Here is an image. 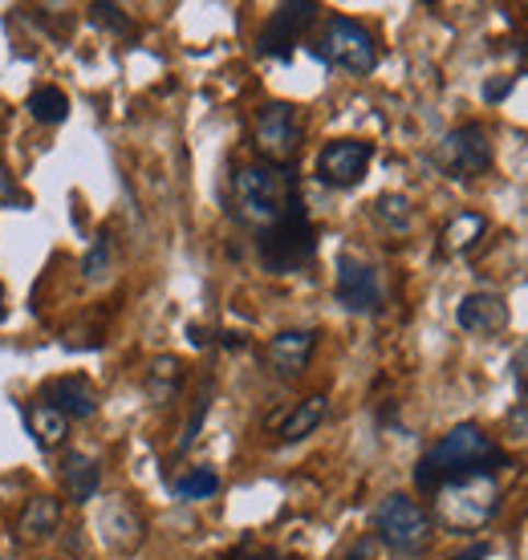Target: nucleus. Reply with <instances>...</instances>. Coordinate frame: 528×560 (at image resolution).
I'll use <instances>...</instances> for the list:
<instances>
[{
	"label": "nucleus",
	"mask_w": 528,
	"mask_h": 560,
	"mask_svg": "<svg viewBox=\"0 0 528 560\" xmlns=\"http://www.w3.org/2000/svg\"><path fill=\"white\" fill-rule=\"evenodd\" d=\"M232 208H237L240 224H249L261 236L268 228H277L289 211L301 208L297 175L289 167H273V163H244L232 175Z\"/></svg>",
	"instance_id": "1"
},
{
	"label": "nucleus",
	"mask_w": 528,
	"mask_h": 560,
	"mask_svg": "<svg viewBox=\"0 0 528 560\" xmlns=\"http://www.w3.org/2000/svg\"><path fill=\"white\" fill-rule=\"evenodd\" d=\"M504 463H508V455L492 443V434H484L475 422H459L418 459L415 483L423 491H435L459 476H480L487 467H504Z\"/></svg>",
	"instance_id": "2"
},
{
	"label": "nucleus",
	"mask_w": 528,
	"mask_h": 560,
	"mask_svg": "<svg viewBox=\"0 0 528 560\" xmlns=\"http://www.w3.org/2000/svg\"><path fill=\"white\" fill-rule=\"evenodd\" d=\"M501 512V488L496 479L480 471V476H459L444 488H435V520L447 533L472 536L487 528Z\"/></svg>",
	"instance_id": "3"
},
{
	"label": "nucleus",
	"mask_w": 528,
	"mask_h": 560,
	"mask_svg": "<svg viewBox=\"0 0 528 560\" xmlns=\"http://www.w3.org/2000/svg\"><path fill=\"white\" fill-rule=\"evenodd\" d=\"M432 533L435 524L427 516V508H418L411 495H387L375 508V536L399 557H418L432 545Z\"/></svg>",
	"instance_id": "4"
},
{
	"label": "nucleus",
	"mask_w": 528,
	"mask_h": 560,
	"mask_svg": "<svg viewBox=\"0 0 528 560\" xmlns=\"http://www.w3.org/2000/svg\"><path fill=\"white\" fill-rule=\"evenodd\" d=\"M313 54L325 61V66H334V70H346V73H375L378 66V42L375 33L358 21H349V16H330L325 25H321V37L313 45Z\"/></svg>",
	"instance_id": "5"
},
{
	"label": "nucleus",
	"mask_w": 528,
	"mask_h": 560,
	"mask_svg": "<svg viewBox=\"0 0 528 560\" xmlns=\"http://www.w3.org/2000/svg\"><path fill=\"white\" fill-rule=\"evenodd\" d=\"M256 253H261V265L268 272H297V268H306L318 253V232L309 224L306 215V203L297 211H289L277 228H268L256 236Z\"/></svg>",
	"instance_id": "6"
},
{
	"label": "nucleus",
	"mask_w": 528,
	"mask_h": 560,
	"mask_svg": "<svg viewBox=\"0 0 528 560\" xmlns=\"http://www.w3.org/2000/svg\"><path fill=\"white\" fill-rule=\"evenodd\" d=\"M252 147L261 151V163L289 167L292 154L301 151V118H297V110L285 106V102H268L264 110H256Z\"/></svg>",
	"instance_id": "7"
},
{
	"label": "nucleus",
	"mask_w": 528,
	"mask_h": 560,
	"mask_svg": "<svg viewBox=\"0 0 528 560\" xmlns=\"http://www.w3.org/2000/svg\"><path fill=\"white\" fill-rule=\"evenodd\" d=\"M435 167L451 175V179H475L492 171V142H487V130L468 122V127L447 130L439 147H435Z\"/></svg>",
	"instance_id": "8"
},
{
	"label": "nucleus",
	"mask_w": 528,
	"mask_h": 560,
	"mask_svg": "<svg viewBox=\"0 0 528 560\" xmlns=\"http://www.w3.org/2000/svg\"><path fill=\"white\" fill-rule=\"evenodd\" d=\"M370 159H375V147L361 139L325 142L318 154V179L325 187H358L370 171Z\"/></svg>",
	"instance_id": "9"
},
{
	"label": "nucleus",
	"mask_w": 528,
	"mask_h": 560,
	"mask_svg": "<svg viewBox=\"0 0 528 560\" xmlns=\"http://www.w3.org/2000/svg\"><path fill=\"white\" fill-rule=\"evenodd\" d=\"M318 21V4L313 0H289L277 4V13L264 21L261 28V54L264 57H292V45L306 37V28Z\"/></svg>",
	"instance_id": "10"
},
{
	"label": "nucleus",
	"mask_w": 528,
	"mask_h": 560,
	"mask_svg": "<svg viewBox=\"0 0 528 560\" xmlns=\"http://www.w3.org/2000/svg\"><path fill=\"white\" fill-rule=\"evenodd\" d=\"M337 305L349 313H375L382 305V284H378V268H370L358 256H342L337 260Z\"/></svg>",
	"instance_id": "11"
},
{
	"label": "nucleus",
	"mask_w": 528,
	"mask_h": 560,
	"mask_svg": "<svg viewBox=\"0 0 528 560\" xmlns=\"http://www.w3.org/2000/svg\"><path fill=\"white\" fill-rule=\"evenodd\" d=\"M97 528H102V540H106V548H114V552H135V548L142 545V533H147L139 508L130 504L126 495H114V500H106L102 516H97Z\"/></svg>",
	"instance_id": "12"
},
{
	"label": "nucleus",
	"mask_w": 528,
	"mask_h": 560,
	"mask_svg": "<svg viewBox=\"0 0 528 560\" xmlns=\"http://www.w3.org/2000/svg\"><path fill=\"white\" fill-rule=\"evenodd\" d=\"M456 322L475 337H496L508 325V305L496 293H468L456 308Z\"/></svg>",
	"instance_id": "13"
},
{
	"label": "nucleus",
	"mask_w": 528,
	"mask_h": 560,
	"mask_svg": "<svg viewBox=\"0 0 528 560\" xmlns=\"http://www.w3.org/2000/svg\"><path fill=\"white\" fill-rule=\"evenodd\" d=\"M313 346H318L313 329H285V334L268 341V362H273L280 378H297L309 365V358H313Z\"/></svg>",
	"instance_id": "14"
},
{
	"label": "nucleus",
	"mask_w": 528,
	"mask_h": 560,
	"mask_svg": "<svg viewBox=\"0 0 528 560\" xmlns=\"http://www.w3.org/2000/svg\"><path fill=\"white\" fill-rule=\"evenodd\" d=\"M45 402L61 410L66 419H94L97 394L85 378H57L45 386Z\"/></svg>",
	"instance_id": "15"
},
{
	"label": "nucleus",
	"mask_w": 528,
	"mask_h": 560,
	"mask_svg": "<svg viewBox=\"0 0 528 560\" xmlns=\"http://www.w3.org/2000/svg\"><path fill=\"white\" fill-rule=\"evenodd\" d=\"M97 483H102V471H97V463L90 455H82V451L66 455V463H61V491H66V500H73V504L94 500Z\"/></svg>",
	"instance_id": "16"
},
{
	"label": "nucleus",
	"mask_w": 528,
	"mask_h": 560,
	"mask_svg": "<svg viewBox=\"0 0 528 560\" xmlns=\"http://www.w3.org/2000/svg\"><path fill=\"white\" fill-rule=\"evenodd\" d=\"M484 232H487V220L480 215V211H459V215H451V220H447L444 232H439V253H444V256L472 253L475 244L484 240Z\"/></svg>",
	"instance_id": "17"
},
{
	"label": "nucleus",
	"mask_w": 528,
	"mask_h": 560,
	"mask_svg": "<svg viewBox=\"0 0 528 560\" xmlns=\"http://www.w3.org/2000/svg\"><path fill=\"white\" fill-rule=\"evenodd\" d=\"M61 524V500L57 495H33L25 504V512H21V520H16V533H21V540H49L54 536V528Z\"/></svg>",
	"instance_id": "18"
},
{
	"label": "nucleus",
	"mask_w": 528,
	"mask_h": 560,
	"mask_svg": "<svg viewBox=\"0 0 528 560\" xmlns=\"http://www.w3.org/2000/svg\"><path fill=\"white\" fill-rule=\"evenodd\" d=\"M330 415V398L325 394H309L289 410V419L280 422V443H301L306 434H313Z\"/></svg>",
	"instance_id": "19"
},
{
	"label": "nucleus",
	"mask_w": 528,
	"mask_h": 560,
	"mask_svg": "<svg viewBox=\"0 0 528 560\" xmlns=\"http://www.w3.org/2000/svg\"><path fill=\"white\" fill-rule=\"evenodd\" d=\"M25 422H28V434L37 439V447H45V451L61 447L66 434H70V419L57 407H49V402H33V407L25 410Z\"/></svg>",
	"instance_id": "20"
},
{
	"label": "nucleus",
	"mask_w": 528,
	"mask_h": 560,
	"mask_svg": "<svg viewBox=\"0 0 528 560\" xmlns=\"http://www.w3.org/2000/svg\"><path fill=\"white\" fill-rule=\"evenodd\" d=\"M180 382H183V362L171 358V353L154 358L151 370H147V394H151L154 402H171L175 390H180Z\"/></svg>",
	"instance_id": "21"
},
{
	"label": "nucleus",
	"mask_w": 528,
	"mask_h": 560,
	"mask_svg": "<svg viewBox=\"0 0 528 560\" xmlns=\"http://www.w3.org/2000/svg\"><path fill=\"white\" fill-rule=\"evenodd\" d=\"M28 114L45 122V127H57V122H66V114H70V98L57 90V85H37L33 94H28Z\"/></svg>",
	"instance_id": "22"
},
{
	"label": "nucleus",
	"mask_w": 528,
	"mask_h": 560,
	"mask_svg": "<svg viewBox=\"0 0 528 560\" xmlns=\"http://www.w3.org/2000/svg\"><path fill=\"white\" fill-rule=\"evenodd\" d=\"M220 491V476L211 467H192L187 476L175 479V495L180 500H211Z\"/></svg>",
	"instance_id": "23"
},
{
	"label": "nucleus",
	"mask_w": 528,
	"mask_h": 560,
	"mask_svg": "<svg viewBox=\"0 0 528 560\" xmlns=\"http://www.w3.org/2000/svg\"><path fill=\"white\" fill-rule=\"evenodd\" d=\"M90 21L102 28H111V33H118V37H135V25L126 21V13L118 9V4H106V0L90 4Z\"/></svg>",
	"instance_id": "24"
},
{
	"label": "nucleus",
	"mask_w": 528,
	"mask_h": 560,
	"mask_svg": "<svg viewBox=\"0 0 528 560\" xmlns=\"http://www.w3.org/2000/svg\"><path fill=\"white\" fill-rule=\"evenodd\" d=\"M375 215L382 220L387 228H394V232H403L406 224H411V203H406L403 196H382L375 203Z\"/></svg>",
	"instance_id": "25"
},
{
	"label": "nucleus",
	"mask_w": 528,
	"mask_h": 560,
	"mask_svg": "<svg viewBox=\"0 0 528 560\" xmlns=\"http://www.w3.org/2000/svg\"><path fill=\"white\" fill-rule=\"evenodd\" d=\"M208 407H211V382H204V390L195 394V410L192 419H187V427H183V439H180V451H187L195 443V434H199V427H204V419H208Z\"/></svg>",
	"instance_id": "26"
},
{
	"label": "nucleus",
	"mask_w": 528,
	"mask_h": 560,
	"mask_svg": "<svg viewBox=\"0 0 528 560\" xmlns=\"http://www.w3.org/2000/svg\"><path fill=\"white\" fill-rule=\"evenodd\" d=\"M82 272L90 280H102L106 272H111V236L94 240V248H90V253H85V260H82Z\"/></svg>",
	"instance_id": "27"
},
{
	"label": "nucleus",
	"mask_w": 528,
	"mask_h": 560,
	"mask_svg": "<svg viewBox=\"0 0 528 560\" xmlns=\"http://www.w3.org/2000/svg\"><path fill=\"white\" fill-rule=\"evenodd\" d=\"M513 378H516V386L528 394V341L513 353Z\"/></svg>",
	"instance_id": "28"
},
{
	"label": "nucleus",
	"mask_w": 528,
	"mask_h": 560,
	"mask_svg": "<svg viewBox=\"0 0 528 560\" xmlns=\"http://www.w3.org/2000/svg\"><path fill=\"white\" fill-rule=\"evenodd\" d=\"M513 85H516V78H496V82H487L484 85V102H504Z\"/></svg>",
	"instance_id": "29"
},
{
	"label": "nucleus",
	"mask_w": 528,
	"mask_h": 560,
	"mask_svg": "<svg viewBox=\"0 0 528 560\" xmlns=\"http://www.w3.org/2000/svg\"><path fill=\"white\" fill-rule=\"evenodd\" d=\"M0 203H9V208L16 203V191H13V183H9V171L4 167H0Z\"/></svg>",
	"instance_id": "30"
},
{
	"label": "nucleus",
	"mask_w": 528,
	"mask_h": 560,
	"mask_svg": "<svg viewBox=\"0 0 528 560\" xmlns=\"http://www.w3.org/2000/svg\"><path fill=\"white\" fill-rule=\"evenodd\" d=\"M337 560H370V545L361 540V545H354V548H349V552H342V557H337Z\"/></svg>",
	"instance_id": "31"
},
{
	"label": "nucleus",
	"mask_w": 528,
	"mask_h": 560,
	"mask_svg": "<svg viewBox=\"0 0 528 560\" xmlns=\"http://www.w3.org/2000/svg\"><path fill=\"white\" fill-rule=\"evenodd\" d=\"M487 557V545H472L468 552H459V557H447V560H484Z\"/></svg>",
	"instance_id": "32"
},
{
	"label": "nucleus",
	"mask_w": 528,
	"mask_h": 560,
	"mask_svg": "<svg viewBox=\"0 0 528 560\" xmlns=\"http://www.w3.org/2000/svg\"><path fill=\"white\" fill-rule=\"evenodd\" d=\"M244 560H297V557H285V552H273V548H261V552H249Z\"/></svg>",
	"instance_id": "33"
},
{
	"label": "nucleus",
	"mask_w": 528,
	"mask_h": 560,
	"mask_svg": "<svg viewBox=\"0 0 528 560\" xmlns=\"http://www.w3.org/2000/svg\"><path fill=\"white\" fill-rule=\"evenodd\" d=\"M0 317H4V289H0Z\"/></svg>",
	"instance_id": "34"
},
{
	"label": "nucleus",
	"mask_w": 528,
	"mask_h": 560,
	"mask_svg": "<svg viewBox=\"0 0 528 560\" xmlns=\"http://www.w3.org/2000/svg\"><path fill=\"white\" fill-rule=\"evenodd\" d=\"M525 57H528V37H525Z\"/></svg>",
	"instance_id": "35"
}]
</instances>
